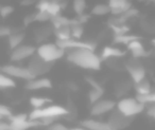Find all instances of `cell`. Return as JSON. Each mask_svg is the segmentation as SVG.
<instances>
[{"instance_id":"6da1fadb","label":"cell","mask_w":155,"mask_h":130,"mask_svg":"<svg viewBox=\"0 0 155 130\" xmlns=\"http://www.w3.org/2000/svg\"><path fill=\"white\" fill-rule=\"evenodd\" d=\"M67 60L74 66L86 70L98 71L101 69V57L98 56L94 50L91 49L77 48V49L68 50Z\"/></svg>"},{"instance_id":"7a4b0ae2","label":"cell","mask_w":155,"mask_h":130,"mask_svg":"<svg viewBox=\"0 0 155 130\" xmlns=\"http://www.w3.org/2000/svg\"><path fill=\"white\" fill-rule=\"evenodd\" d=\"M69 115V110L64 108L60 105H50L48 107H43V108L33 109L29 114V119H34V121H41L43 119L47 117H60Z\"/></svg>"},{"instance_id":"3957f363","label":"cell","mask_w":155,"mask_h":130,"mask_svg":"<svg viewBox=\"0 0 155 130\" xmlns=\"http://www.w3.org/2000/svg\"><path fill=\"white\" fill-rule=\"evenodd\" d=\"M146 105L134 97H125L117 103V107L119 111L129 117H134L135 115L140 114L146 109Z\"/></svg>"},{"instance_id":"277c9868","label":"cell","mask_w":155,"mask_h":130,"mask_svg":"<svg viewBox=\"0 0 155 130\" xmlns=\"http://www.w3.org/2000/svg\"><path fill=\"white\" fill-rule=\"evenodd\" d=\"M66 50L55 43H43L37 48L36 54L48 62H54L65 55Z\"/></svg>"},{"instance_id":"5b68a950","label":"cell","mask_w":155,"mask_h":130,"mask_svg":"<svg viewBox=\"0 0 155 130\" xmlns=\"http://www.w3.org/2000/svg\"><path fill=\"white\" fill-rule=\"evenodd\" d=\"M10 126L11 130H28L32 127L41 126V123L39 121H34V119H29V115L25 113H19V114L12 115L9 117Z\"/></svg>"},{"instance_id":"8992f818","label":"cell","mask_w":155,"mask_h":130,"mask_svg":"<svg viewBox=\"0 0 155 130\" xmlns=\"http://www.w3.org/2000/svg\"><path fill=\"white\" fill-rule=\"evenodd\" d=\"M125 69L127 70L134 84L139 83L146 78V69L142 66L141 62H139V58L132 56L131 59L125 64Z\"/></svg>"},{"instance_id":"52a82bcc","label":"cell","mask_w":155,"mask_h":130,"mask_svg":"<svg viewBox=\"0 0 155 130\" xmlns=\"http://www.w3.org/2000/svg\"><path fill=\"white\" fill-rule=\"evenodd\" d=\"M51 68L52 62H46L41 57H39L37 54H34L32 56V58H31V60L29 62L28 65V69L30 70V72L32 73L34 77L46 74V73L49 72Z\"/></svg>"},{"instance_id":"ba28073f","label":"cell","mask_w":155,"mask_h":130,"mask_svg":"<svg viewBox=\"0 0 155 130\" xmlns=\"http://www.w3.org/2000/svg\"><path fill=\"white\" fill-rule=\"evenodd\" d=\"M132 121H133V117L127 116L121 111L116 109V110H113V112L110 113L107 122L110 127L113 128V130H123L131 125Z\"/></svg>"},{"instance_id":"9c48e42d","label":"cell","mask_w":155,"mask_h":130,"mask_svg":"<svg viewBox=\"0 0 155 130\" xmlns=\"http://www.w3.org/2000/svg\"><path fill=\"white\" fill-rule=\"evenodd\" d=\"M1 72L5 73V74H8L11 77L26 79L27 81L35 78L32 73L30 72V70L28 69V67L24 68V67L14 66V65H5V66L1 67Z\"/></svg>"},{"instance_id":"30bf717a","label":"cell","mask_w":155,"mask_h":130,"mask_svg":"<svg viewBox=\"0 0 155 130\" xmlns=\"http://www.w3.org/2000/svg\"><path fill=\"white\" fill-rule=\"evenodd\" d=\"M36 51L37 49L31 45H20L19 47L12 50L10 58L12 62H21L29 57H32Z\"/></svg>"},{"instance_id":"8fae6325","label":"cell","mask_w":155,"mask_h":130,"mask_svg":"<svg viewBox=\"0 0 155 130\" xmlns=\"http://www.w3.org/2000/svg\"><path fill=\"white\" fill-rule=\"evenodd\" d=\"M117 107V104L112 100H100L96 104L91 106V114L94 116H98V115H102L104 113L110 112Z\"/></svg>"},{"instance_id":"7c38bea8","label":"cell","mask_w":155,"mask_h":130,"mask_svg":"<svg viewBox=\"0 0 155 130\" xmlns=\"http://www.w3.org/2000/svg\"><path fill=\"white\" fill-rule=\"evenodd\" d=\"M81 126L88 130H113L108 122H102L97 121V119H85V121L81 122Z\"/></svg>"},{"instance_id":"4fadbf2b","label":"cell","mask_w":155,"mask_h":130,"mask_svg":"<svg viewBox=\"0 0 155 130\" xmlns=\"http://www.w3.org/2000/svg\"><path fill=\"white\" fill-rule=\"evenodd\" d=\"M26 88L29 90H41V89H50L52 88V83L49 78L41 77V78H33L28 81Z\"/></svg>"},{"instance_id":"5bb4252c","label":"cell","mask_w":155,"mask_h":130,"mask_svg":"<svg viewBox=\"0 0 155 130\" xmlns=\"http://www.w3.org/2000/svg\"><path fill=\"white\" fill-rule=\"evenodd\" d=\"M127 46V50L132 53L133 57L140 58V57H144V56H148V52L146 51L143 45H142L139 39L131 41V43Z\"/></svg>"},{"instance_id":"9a60e30c","label":"cell","mask_w":155,"mask_h":130,"mask_svg":"<svg viewBox=\"0 0 155 130\" xmlns=\"http://www.w3.org/2000/svg\"><path fill=\"white\" fill-rule=\"evenodd\" d=\"M124 55H125V52L122 51V50H120L119 48L106 46V47H104V49L102 50L100 57H101L102 60H104V62H105V60L108 59V58H113V57L120 58V57H122V56H124Z\"/></svg>"},{"instance_id":"2e32d148","label":"cell","mask_w":155,"mask_h":130,"mask_svg":"<svg viewBox=\"0 0 155 130\" xmlns=\"http://www.w3.org/2000/svg\"><path fill=\"white\" fill-rule=\"evenodd\" d=\"M54 34L56 36V40H67V39L72 38L70 26H64L54 29Z\"/></svg>"},{"instance_id":"e0dca14e","label":"cell","mask_w":155,"mask_h":130,"mask_svg":"<svg viewBox=\"0 0 155 130\" xmlns=\"http://www.w3.org/2000/svg\"><path fill=\"white\" fill-rule=\"evenodd\" d=\"M134 88H135L137 95H146V94H149L152 92L151 84L149 83V81H147L146 78H144L143 81H139V83L134 84Z\"/></svg>"},{"instance_id":"ac0fdd59","label":"cell","mask_w":155,"mask_h":130,"mask_svg":"<svg viewBox=\"0 0 155 130\" xmlns=\"http://www.w3.org/2000/svg\"><path fill=\"white\" fill-rule=\"evenodd\" d=\"M16 87V83L14 81V79L11 76H9L5 73L0 74V88L1 89H12V88Z\"/></svg>"},{"instance_id":"d6986e66","label":"cell","mask_w":155,"mask_h":130,"mask_svg":"<svg viewBox=\"0 0 155 130\" xmlns=\"http://www.w3.org/2000/svg\"><path fill=\"white\" fill-rule=\"evenodd\" d=\"M25 35L22 33H13L12 35L9 36V46L12 50L15 49V48L19 47L21 45V43L24 41Z\"/></svg>"},{"instance_id":"ffe728a7","label":"cell","mask_w":155,"mask_h":130,"mask_svg":"<svg viewBox=\"0 0 155 130\" xmlns=\"http://www.w3.org/2000/svg\"><path fill=\"white\" fill-rule=\"evenodd\" d=\"M112 10L108 5H103V3H99V5H96L95 7L91 9V14L96 16H104L106 14L110 13Z\"/></svg>"},{"instance_id":"44dd1931","label":"cell","mask_w":155,"mask_h":130,"mask_svg":"<svg viewBox=\"0 0 155 130\" xmlns=\"http://www.w3.org/2000/svg\"><path fill=\"white\" fill-rule=\"evenodd\" d=\"M139 39L138 36L135 35H127V34H122V35H115L114 37V43H121V45H129L131 41Z\"/></svg>"},{"instance_id":"7402d4cb","label":"cell","mask_w":155,"mask_h":130,"mask_svg":"<svg viewBox=\"0 0 155 130\" xmlns=\"http://www.w3.org/2000/svg\"><path fill=\"white\" fill-rule=\"evenodd\" d=\"M103 93H104V89H95V88H91V90L88 93V100L91 106L101 100V96L103 95Z\"/></svg>"},{"instance_id":"603a6c76","label":"cell","mask_w":155,"mask_h":130,"mask_svg":"<svg viewBox=\"0 0 155 130\" xmlns=\"http://www.w3.org/2000/svg\"><path fill=\"white\" fill-rule=\"evenodd\" d=\"M51 100H48L45 97H39V96H32L30 98V105L33 107L34 109H38V108H43L45 107V105L47 103H50Z\"/></svg>"},{"instance_id":"cb8c5ba5","label":"cell","mask_w":155,"mask_h":130,"mask_svg":"<svg viewBox=\"0 0 155 130\" xmlns=\"http://www.w3.org/2000/svg\"><path fill=\"white\" fill-rule=\"evenodd\" d=\"M72 9L78 16L82 15L86 9V1L85 0H72Z\"/></svg>"},{"instance_id":"d4e9b609","label":"cell","mask_w":155,"mask_h":130,"mask_svg":"<svg viewBox=\"0 0 155 130\" xmlns=\"http://www.w3.org/2000/svg\"><path fill=\"white\" fill-rule=\"evenodd\" d=\"M61 3L60 1H55V0H51V2H50V5L48 8V11L50 13V15L52 16V18L55 17V16L60 15V12H61Z\"/></svg>"},{"instance_id":"484cf974","label":"cell","mask_w":155,"mask_h":130,"mask_svg":"<svg viewBox=\"0 0 155 130\" xmlns=\"http://www.w3.org/2000/svg\"><path fill=\"white\" fill-rule=\"evenodd\" d=\"M84 30H83L82 24H77L71 26V35H72V38L74 39H79L82 37Z\"/></svg>"},{"instance_id":"4316f807","label":"cell","mask_w":155,"mask_h":130,"mask_svg":"<svg viewBox=\"0 0 155 130\" xmlns=\"http://www.w3.org/2000/svg\"><path fill=\"white\" fill-rule=\"evenodd\" d=\"M138 100H140L143 104H154L155 103V92H151L146 95H137L136 96Z\"/></svg>"},{"instance_id":"83f0119b","label":"cell","mask_w":155,"mask_h":130,"mask_svg":"<svg viewBox=\"0 0 155 130\" xmlns=\"http://www.w3.org/2000/svg\"><path fill=\"white\" fill-rule=\"evenodd\" d=\"M51 19H52V16L50 15V13L47 11H38L35 14V20H36V21L45 22Z\"/></svg>"},{"instance_id":"f1b7e54d","label":"cell","mask_w":155,"mask_h":130,"mask_svg":"<svg viewBox=\"0 0 155 130\" xmlns=\"http://www.w3.org/2000/svg\"><path fill=\"white\" fill-rule=\"evenodd\" d=\"M0 115H1V117H11L12 115V111L11 109L9 108V107H7L5 105H0Z\"/></svg>"},{"instance_id":"f546056e","label":"cell","mask_w":155,"mask_h":130,"mask_svg":"<svg viewBox=\"0 0 155 130\" xmlns=\"http://www.w3.org/2000/svg\"><path fill=\"white\" fill-rule=\"evenodd\" d=\"M13 11H14V9L11 7V5H5V7H2L1 9H0V13H1L2 18H5L9 15H11V14L13 13Z\"/></svg>"},{"instance_id":"4dcf8cb0","label":"cell","mask_w":155,"mask_h":130,"mask_svg":"<svg viewBox=\"0 0 155 130\" xmlns=\"http://www.w3.org/2000/svg\"><path fill=\"white\" fill-rule=\"evenodd\" d=\"M129 84L123 83V84H119V87L116 88V91L118 95H122V94H125L127 91H129Z\"/></svg>"},{"instance_id":"1f68e13d","label":"cell","mask_w":155,"mask_h":130,"mask_svg":"<svg viewBox=\"0 0 155 130\" xmlns=\"http://www.w3.org/2000/svg\"><path fill=\"white\" fill-rule=\"evenodd\" d=\"M47 130H68V128L61 123H53L47 126Z\"/></svg>"},{"instance_id":"d6a6232c","label":"cell","mask_w":155,"mask_h":130,"mask_svg":"<svg viewBox=\"0 0 155 130\" xmlns=\"http://www.w3.org/2000/svg\"><path fill=\"white\" fill-rule=\"evenodd\" d=\"M50 2H51V1H49V0H41L38 2V5H37L38 11H48Z\"/></svg>"},{"instance_id":"836d02e7","label":"cell","mask_w":155,"mask_h":130,"mask_svg":"<svg viewBox=\"0 0 155 130\" xmlns=\"http://www.w3.org/2000/svg\"><path fill=\"white\" fill-rule=\"evenodd\" d=\"M13 33H15V32L12 31V29L10 28V27H1V29H0V36H2V37H5V36L9 37L10 35H12Z\"/></svg>"},{"instance_id":"e575fe53","label":"cell","mask_w":155,"mask_h":130,"mask_svg":"<svg viewBox=\"0 0 155 130\" xmlns=\"http://www.w3.org/2000/svg\"><path fill=\"white\" fill-rule=\"evenodd\" d=\"M86 81L88 83V85H91V88H95V89H103V87H102L98 81H96L94 78H91V77H86Z\"/></svg>"},{"instance_id":"d590c367","label":"cell","mask_w":155,"mask_h":130,"mask_svg":"<svg viewBox=\"0 0 155 130\" xmlns=\"http://www.w3.org/2000/svg\"><path fill=\"white\" fill-rule=\"evenodd\" d=\"M147 114L152 117L153 119H155V103L154 104H151L150 106L148 107V109H147Z\"/></svg>"},{"instance_id":"8d00e7d4","label":"cell","mask_w":155,"mask_h":130,"mask_svg":"<svg viewBox=\"0 0 155 130\" xmlns=\"http://www.w3.org/2000/svg\"><path fill=\"white\" fill-rule=\"evenodd\" d=\"M33 21H36V20H35V14L29 15V16H27V17L25 18V24H26V26H28V24H32Z\"/></svg>"},{"instance_id":"74e56055","label":"cell","mask_w":155,"mask_h":130,"mask_svg":"<svg viewBox=\"0 0 155 130\" xmlns=\"http://www.w3.org/2000/svg\"><path fill=\"white\" fill-rule=\"evenodd\" d=\"M0 130H11L10 123H5V122L2 121L0 123Z\"/></svg>"},{"instance_id":"f35d334b","label":"cell","mask_w":155,"mask_h":130,"mask_svg":"<svg viewBox=\"0 0 155 130\" xmlns=\"http://www.w3.org/2000/svg\"><path fill=\"white\" fill-rule=\"evenodd\" d=\"M67 86L69 87V89H71L72 91H77L78 90V85H75L74 83H68Z\"/></svg>"},{"instance_id":"ab89813d","label":"cell","mask_w":155,"mask_h":130,"mask_svg":"<svg viewBox=\"0 0 155 130\" xmlns=\"http://www.w3.org/2000/svg\"><path fill=\"white\" fill-rule=\"evenodd\" d=\"M31 3H33V0H24V1H22V5H31Z\"/></svg>"},{"instance_id":"60d3db41","label":"cell","mask_w":155,"mask_h":130,"mask_svg":"<svg viewBox=\"0 0 155 130\" xmlns=\"http://www.w3.org/2000/svg\"><path fill=\"white\" fill-rule=\"evenodd\" d=\"M70 130H88V129H86V128H84V127H77V128H72V129H70Z\"/></svg>"},{"instance_id":"b9f144b4","label":"cell","mask_w":155,"mask_h":130,"mask_svg":"<svg viewBox=\"0 0 155 130\" xmlns=\"http://www.w3.org/2000/svg\"><path fill=\"white\" fill-rule=\"evenodd\" d=\"M152 43H153V46H154V47H155V38L152 40Z\"/></svg>"},{"instance_id":"7bdbcfd3","label":"cell","mask_w":155,"mask_h":130,"mask_svg":"<svg viewBox=\"0 0 155 130\" xmlns=\"http://www.w3.org/2000/svg\"><path fill=\"white\" fill-rule=\"evenodd\" d=\"M68 130H70V129H68Z\"/></svg>"},{"instance_id":"ee69618b","label":"cell","mask_w":155,"mask_h":130,"mask_svg":"<svg viewBox=\"0 0 155 130\" xmlns=\"http://www.w3.org/2000/svg\"><path fill=\"white\" fill-rule=\"evenodd\" d=\"M154 81H155V79H154Z\"/></svg>"}]
</instances>
